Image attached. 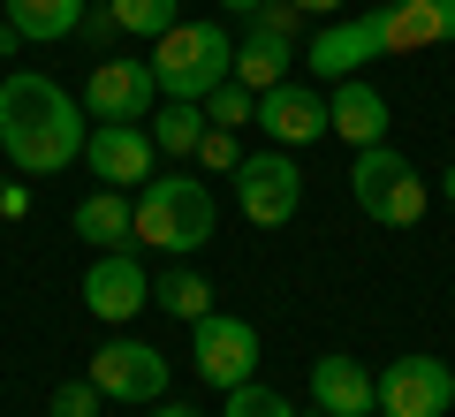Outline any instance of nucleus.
Listing matches in <instances>:
<instances>
[{
	"mask_svg": "<svg viewBox=\"0 0 455 417\" xmlns=\"http://www.w3.org/2000/svg\"><path fill=\"white\" fill-rule=\"evenodd\" d=\"M84 137H92V114L53 76H31V68L0 76V152L23 175H61V167H76Z\"/></svg>",
	"mask_w": 455,
	"mask_h": 417,
	"instance_id": "f257e3e1",
	"label": "nucleus"
},
{
	"mask_svg": "<svg viewBox=\"0 0 455 417\" xmlns=\"http://www.w3.org/2000/svg\"><path fill=\"white\" fill-rule=\"evenodd\" d=\"M212 221H220V205L197 175H152L137 190V243L167 258H190L197 243H212Z\"/></svg>",
	"mask_w": 455,
	"mask_h": 417,
	"instance_id": "f03ea898",
	"label": "nucleus"
},
{
	"mask_svg": "<svg viewBox=\"0 0 455 417\" xmlns=\"http://www.w3.org/2000/svg\"><path fill=\"white\" fill-rule=\"evenodd\" d=\"M152 76H160L167 99H197L205 107L212 84H228V68H235V46H228V23H167L160 38H152Z\"/></svg>",
	"mask_w": 455,
	"mask_h": 417,
	"instance_id": "7ed1b4c3",
	"label": "nucleus"
},
{
	"mask_svg": "<svg viewBox=\"0 0 455 417\" xmlns=\"http://www.w3.org/2000/svg\"><path fill=\"white\" fill-rule=\"evenodd\" d=\"M349 190H357V205L372 213L379 228H418L425 221V175L410 167V152H395V145H372V152H357V167H349Z\"/></svg>",
	"mask_w": 455,
	"mask_h": 417,
	"instance_id": "20e7f679",
	"label": "nucleus"
},
{
	"mask_svg": "<svg viewBox=\"0 0 455 417\" xmlns=\"http://www.w3.org/2000/svg\"><path fill=\"white\" fill-rule=\"evenodd\" d=\"M190 357H197V380L228 395V387H243L259 372V326L228 319V311H205V319H190Z\"/></svg>",
	"mask_w": 455,
	"mask_h": 417,
	"instance_id": "39448f33",
	"label": "nucleus"
},
{
	"mask_svg": "<svg viewBox=\"0 0 455 417\" xmlns=\"http://www.w3.org/2000/svg\"><path fill=\"white\" fill-rule=\"evenodd\" d=\"M235 205H243L251 228H289L296 205H304V175H296L289 152H251L243 167H235Z\"/></svg>",
	"mask_w": 455,
	"mask_h": 417,
	"instance_id": "423d86ee",
	"label": "nucleus"
},
{
	"mask_svg": "<svg viewBox=\"0 0 455 417\" xmlns=\"http://www.w3.org/2000/svg\"><path fill=\"white\" fill-rule=\"evenodd\" d=\"M84 167H92L107 190H145L160 175V145H152L145 122H92L84 137Z\"/></svg>",
	"mask_w": 455,
	"mask_h": 417,
	"instance_id": "0eeeda50",
	"label": "nucleus"
},
{
	"mask_svg": "<svg viewBox=\"0 0 455 417\" xmlns=\"http://www.w3.org/2000/svg\"><path fill=\"white\" fill-rule=\"evenodd\" d=\"M152 107H160L152 61H122V53L92 61V76H84V114L92 122H152Z\"/></svg>",
	"mask_w": 455,
	"mask_h": 417,
	"instance_id": "6e6552de",
	"label": "nucleus"
},
{
	"mask_svg": "<svg viewBox=\"0 0 455 417\" xmlns=\"http://www.w3.org/2000/svg\"><path fill=\"white\" fill-rule=\"evenodd\" d=\"M372 395H379V417H448L455 410V372L440 357H395L372 380Z\"/></svg>",
	"mask_w": 455,
	"mask_h": 417,
	"instance_id": "1a4fd4ad",
	"label": "nucleus"
},
{
	"mask_svg": "<svg viewBox=\"0 0 455 417\" xmlns=\"http://www.w3.org/2000/svg\"><path fill=\"white\" fill-rule=\"evenodd\" d=\"M84 380H92L107 402H137V410H152V402L167 395V357L152 349V341H99V357H92Z\"/></svg>",
	"mask_w": 455,
	"mask_h": 417,
	"instance_id": "9d476101",
	"label": "nucleus"
},
{
	"mask_svg": "<svg viewBox=\"0 0 455 417\" xmlns=\"http://www.w3.org/2000/svg\"><path fill=\"white\" fill-rule=\"evenodd\" d=\"M152 304V273L137 251H99L92 266H84V311L107 326H130L137 311Z\"/></svg>",
	"mask_w": 455,
	"mask_h": 417,
	"instance_id": "9b49d317",
	"label": "nucleus"
},
{
	"mask_svg": "<svg viewBox=\"0 0 455 417\" xmlns=\"http://www.w3.org/2000/svg\"><path fill=\"white\" fill-rule=\"evenodd\" d=\"M259 129L274 137L281 152L319 145L326 137V99L311 92V84H274V92H259Z\"/></svg>",
	"mask_w": 455,
	"mask_h": 417,
	"instance_id": "f8f14e48",
	"label": "nucleus"
},
{
	"mask_svg": "<svg viewBox=\"0 0 455 417\" xmlns=\"http://www.w3.org/2000/svg\"><path fill=\"white\" fill-rule=\"evenodd\" d=\"M379 8H364V16H349V23H326L319 38H311V76H357L364 61H379Z\"/></svg>",
	"mask_w": 455,
	"mask_h": 417,
	"instance_id": "ddd939ff",
	"label": "nucleus"
},
{
	"mask_svg": "<svg viewBox=\"0 0 455 417\" xmlns=\"http://www.w3.org/2000/svg\"><path fill=\"white\" fill-rule=\"evenodd\" d=\"M326 137H341V145H357V152L387 145V99L364 76H341L334 99H326Z\"/></svg>",
	"mask_w": 455,
	"mask_h": 417,
	"instance_id": "4468645a",
	"label": "nucleus"
},
{
	"mask_svg": "<svg viewBox=\"0 0 455 417\" xmlns=\"http://www.w3.org/2000/svg\"><path fill=\"white\" fill-rule=\"evenodd\" d=\"M311 410H326V417H364V410H379L372 372H364L357 357H319V365H311Z\"/></svg>",
	"mask_w": 455,
	"mask_h": 417,
	"instance_id": "2eb2a0df",
	"label": "nucleus"
},
{
	"mask_svg": "<svg viewBox=\"0 0 455 417\" xmlns=\"http://www.w3.org/2000/svg\"><path fill=\"white\" fill-rule=\"evenodd\" d=\"M76 236L99 243V251H130L137 243V197L130 190H92L76 205Z\"/></svg>",
	"mask_w": 455,
	"mask_h": 417,
	"instance_id": "dca6fc26",
	"label": "nucleus"
},
{
	"mask_svg": "<svg viewBox=\"0 0 455 417\" xmlns=\"http://www.w3.org/2000/svg\"><path fill=\"white\" fill-rule=\"evenodd\" d=\"M84 8H92V0H0V16L23 31V46H31V38H46V46L53 38H76Z\"/></svg>",
	"mask_w": 455,
	"mask_h": 417,
	"instance_id": "f3484780",
	"label": "nucleus"
},
{
	"mask_svg": "<svg viewBox=\"0 0 455 417\" xmlns=\"http://www.w3.org/2000/svg\"><path fill=\"white\" fill-rule=\"evenodd\" d=\"M152 304H160L167 319H205L212 311V281L197 266H167L160 281H152Z\"/></svg>",
	"mask_w": 455,
	"mask_h": 417,
	"instance_id": "a211bd4d",
	"label": "nucleus"
},
{
	"mask_svg": "<svg viewBox=\"0 0 455 417\" xmlns=\"http://www.w3.org/2000/svg\"><path fill=\"white\" fill-rule=\"evenodd\" d=\"M228 76L243 84V92H274V84H289V46L251 31L243 46H235V68H228Z\"/></svg>",
	"mask_w": 455,
	"mask_h": 417,
	"instance_id": "6ab92c4d",
	"label": "nucleus"
},
{
	"mask_svg": "<svg viewBox=\"0 0 455 417\" xmlns=\"http://www.w3.org/2000/svg\"><path fill=\"white\" fill-rule=\"evenodd\" d=\"M205 129H212V122H205V107H197V99H167V114H152V145H160L167 160H190Z\"/></svg>",
	"mask_w": 455,
	"mask_h": 417,
	"instance_id": "aec40b11",
	"label": "nucleus"
},
{
	"mask_svg": "<svg viewBox=\"0 0 455 417\" xmlns=\"http://www.w3.org/2000/svg\"><path fill=\"white\" fill-rule=\"evenodd\" d=\"M107 16H114V31H130V38H160L175 23V0H107Z\"/></svg>",
	"mask_w": 455,
	"mask_h": 417,
	"instance_id": "412c9836",
	"label": "nucleus"
},
{
	"mask_svg": "<svg viewBox=\"0 0 455 417\" xmlns=\"http://www.w3.org/2000/svg\"><path fill=\"white\" fill-rule=\"evenodd\" d=\"M205 122H212V129L259 122V92H243V84H235V76H228V84H212V92H205Z\"/></svg>",
	"mask_w": 455,
	"mask_h": 417,
	"instance_id": "4be33fe9",
	"label": "nucleus"
},
{
	"mask_svg": "<svg viewBox=\"0 0 455 417\" xmlns=\"http://www.w3.org/2000/svg\"><path fill=\"white\" fill-rule=\"evenodd\" d=\"M228 417H296V410H289V395L243 380V387H228Z\"/></svg>",
	"mask_w": 455,
	"mask_h": 417,
	"instance_id": "5701e85b",
	"label": "nucleus"
},
{
	"mask_svg": "<svg viewBox=\"0 0 455 417\" xmlns=\"http://www.w3.org/2000/svg\"><path fill=\"white\" fill-rule=\"evenodd\" d=\"M251 31H259V38H281V46H296V31H304V8H289V0H266L259 16H251Z\"/></svg>",
	"mask_w": 455,
	"mask_h": 417,
	"instance_id": "b1692460",
	"label": "nucleus"
},
{
	"mask_svg": "<svg viewBox=\"0 0 455 417\" xmlns=\"http://www.w3.org/2000/svg\"><path fill=\"white\" fill-rule=\"evenodd\" d=\"M190 160H205L212 175H235V167H243V152H235V129H205Z\"/></svg>",
	"mask_w": 455,
	"mask_h": 417,
	"instance_id": "393cba45",
	"label": "nucleus"
},
{
	"mask_svg": "<svg viewBox=\"0 0 455 417\" xmlns=\"http://www.w3.org/2000/svg\"><path fill=\"white\" fill-rule=\"evenodd\" d=\"M99 402H107V395H99L92 380H68V387H53V410L46 417H99Z\"/></svg>",
	"mask_w": 455,
	"mask_h": 417,
	"instance_id": "a878e982",
	"label": "nucleus"
},
{
	"mask_svg": "<svg viewBox=\"0 0 455 417\" xmlns=\"http://www.w3.org/2000/svg\"><path fill=\"white\" fill-rule=\"evenodd\" d=\"M418 16L433 23V38H440V46H455V0H418Z\"/></svg>",
	"mask_w": 455,
	"mask_h": 417,
	"instance_id": "bb28decb",
	"label": "nucleus"
},
{
	"mask_svg": "<svg viewBox=\"0 0 455 417\" xmlns=\"http://www.w3.org/2000/svg\"><path fill=\"white\" fill-rule=\"evenodd\" d=\"M145 417H205V410H190V402H167V395H160V402H152Z\"/></svg>",
	"mask_w": 455,
	"mask_h": 417,
	"instance_id": "cd10ccee",
	"label": "nucleus"
},
{
	"mask_svg": "<svg viewBox=\"0 0 455 417\" xmlns=\"http://www.w3.org/2000/svg\"><path fill=\"white\" fill-rule=\"evenodd\" d=\"M289 8H304V16H334L341 0H289Z\"/></svg>",
	"mask_w": 455,
	"mask_h": 417,
	"instance_id": "c85d7f7f",
	"label": "nucleus"
},
{
	"mask_svg": "<svg viewBox=\"0 0 455 417\" xmlns=\"http://www.w3.org/2000/svg\"><path fill=\"white\" fill-rule=\"evenodd\" d=\"M16 46H23V31H16L8 16H0V53H16Z\"/></svg>",
	"mask_w": 455,
	"mask_h": 417,
	"instance_id": "c756f323",
	"label": "nucleus"
},
{
	"mask_svg": "<svg viewBox=\"0 0 455 417\" xmlns=\"http://www.w3.org/2000/svg\"><path fill=\"white\" fill-rule=\"evenodd\" d=\"M220 8H228V16H259L266 0H220Z\"/></svg>",
	"mask_w": 455,
	"mask_h": 417,
	"instance_id": "7c9ffc66",
	"label": "nucleus"
},
{
	"mask_svg": "<svg viewBox=\"0 0 455 417\" xmlns=\"http://www.w3.org/2000/svg\"><path fill=\"white\" fill-rule=\"evenodd\" d=\"M440 197H448V205H455V167H448V175H440Z\"/></svg>",
	"mask_w": 455,
	"mask_h": 417,
	"instance_id": "2f4dec72",
	"label": "nucleus"
},
{
	"mask_svg": "<svg viewBox=\"0 0 455 417\" xmlns=\"http://www.w3.org/2000/svg\"><path fill=\"white\" fill-rule=\"evenodd\" d=\"M304 417H326V410H304Z\"/></svg>",
	"mask_w": 455,
	"mask_h": 417,
	"instance_id": "473e14b6",
	"label": "nucleus"
},
{
	"mask_svg": "<svg viewBox=\"0 0 455 417\" xmlns=\"http://www.w3.org/2000/svg\"><path fill=\"white\" fill-rule=\"evenodd\" d=\"M364 417H379V410H364Z\"/></svg>",
	"mask_w": 455,
	"mask_h": 417,
	"instance_id": "72a5a7b5",
	"label": "nucleus"
},
{
	"mask_svg": "<svg viewBox=\"0 0 455 417\" xmlns=\"http://www.w3.org/2000/svg\"><path fill=\"white\" fill-rule=\"evenodd\" d=\"M372 8H379V0H372Z\"/></svg>",
	"mask_w": 455,
	"mask_h": 417,
	"instance_id": "f704fd0d",
	"label": "nucleus"
}]
</instances>
